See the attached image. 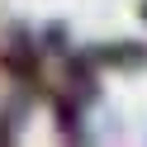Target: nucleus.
<instances>
[{
    "mask_svg": "<svg viewBox=\"0 0 147 147\" xmlns=\"http://www.w3.org/2000/svg\"><path fill=\"white\" fill-rule=\"evenodd\" d=\"M43 38L29 29V24H10V33H5V43H0V71L14 81V86H24L29 95H38L48 81H43Z\"/></svg>",
    "mask_w": 147,
    "mask_h": 147,
    "instance_id": "f257e3e1",
    "label": "nucleus"
},
{
    "mask_svg": "<svg viewBox=\"0 0 147 147\" xmlns=\"http://www.w3.org/2000/svg\"><path fill=\"white\" fill-rule=\"evenodd\" d=\"M95 57L100 71H142L147 67V43H100V48H86Z\"/></svg>",
    "mask_w": 147,
    "mask_h": 147,
    "instance_id": "f03ea898",
    "label": "nucleus"
},
{
    "mask_svg": "<svg viewBox=\"0 0 147 147\" xmlns=\"http://www.w3.org/2000/svg\"><path fill=\"white\" fill-rule=\"evenodd\" d=\"M81 100L67 95V90H57L52 95V119H57V138H71V142H86V128H81Z\"/></svg>",
    "mask_w": 147,
    "mask_h": 147,
    "instance_id": "7ed1b4c3",
    "label": "nucleus"
},
{
    "mask_svg": "<svg viewBox=\"0 0 147 147\" xmlns=\"http://www.w3.org/2000/svg\"><path fill=\"white\" fill-rule=\"evenodd\" d=\"M19 119H24V105L0 109V142H14V138H19Z\"/></svg>",
    "mask_w": 147,
    "mask_h": 147,
    "instance_id": "20e7f679",
    "label": "nucleus"
},
{
    "mask_svg": "<svg viewBox=\"0 0 147 147\" xmlns=\"http://www.w3.org/2000/svg\"><path fill=\"white\" fill-rule=\"evenodd\" d=\"M138 14H142V24H147V0H142V5H138Z\"/></svg>",
    "mask_w": 147,
    "mask_h": 147,
    "instance_id": "39448f33",
    "label": "nucleus"
}]
</instances>
